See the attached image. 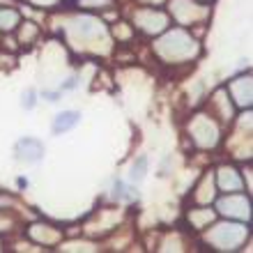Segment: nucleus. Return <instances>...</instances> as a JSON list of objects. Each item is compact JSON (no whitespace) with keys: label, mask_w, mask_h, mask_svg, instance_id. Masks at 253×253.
Returning a JSON list of instances; mask_svg holds the SVG:
<instances>
[{"label":"nucleus","mask_w":253,"mask_h":253,"mask_svg":"<svg viewBox=\"0 0 253 253\" xmlns=\"http://www.w3.org/2000/svg\"><path fill=\"white\" fill-rule=\"evenodd\" d=\"M81 120V115L76 113V111H67V113H60L58 118H55L53 122V131L55 133H62V131H69L72 126H76Z\"/></svg>","instance_id":"nucleus-1"},{"label":"nucleus","mask_w":253,"mask_h":253,"mask_svg":"<svg viewBox=\"0 0 253 253\" xmlns=\"http://www.w3.org/2000/svg\"><path fill=\"white\" fill-rule=\"evenodd\" d=\"M145 170H147V159H145V157H140L138 164H133V166H131V180L133 182H140L143 177H145Z\"/></svg>","instance_id":"nucleus-2"},{"label":"nucleus","mask_w":253,"mask_h":253,"mask_svg":"<svg viewBox=\"0 0 253 253\" xmlns=\"http://www.w3.org/2000/svg\"><path fill=\"white\" fill-rule=\"evenodd\" d=\"M126 191H129V187H125L122 182L115 184V196H118V198H129V200L136 198V193H126Z\"/></svg>","instance_id":"nucleus-3"},{"label":"nucleus","mask_w":253,"mask_h":253,"mask_svg":"<svg viewBox=\"0 0 253 253\" xmlns=\"http://www.w3.org/2000/svg\"><path fill=\"white\" fill-rule=\"evenodd\" d=\"M14 21H16V14L14 12H0V28H2V23H9V28H12Z\"/></svg>","instance_id":"nucleus-4"},{"label":"nucleus","mask_w":253,"mask_h":253,"mask_svg":"<svg viewBox=\"0 0 253 253\" xmlns=\"http://www.w3.org/2000/svg\"><path fill=\"white\" fill-rule=\"evenodd\" d=\"M23 106H26V108H33L35 106V90H28V92L23 94Z\"/></svg>","instance_id":"nucleus-5"}]
</instances>
